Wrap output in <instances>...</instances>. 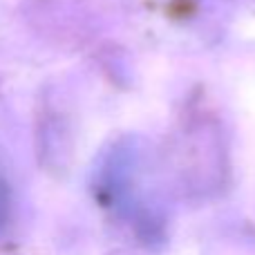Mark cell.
Returning <instances> with one entry per match:
<instances>
[{
    "label": "cell",
    "instance_id": "cell-1",
    "mask_svg": "<svg viewBox=\"0 0 255 255\" xmlns=\"http://www.w3.org/2000/svg\"><path fill=\"white\" fill-rule=\"evenodd\" d=\"M9 217V190H7V184L2 181L0 177V226L7 222Z\"/></svg>",
    "mask_w": 255,
    "mask_h": 255
}]
</instances>
